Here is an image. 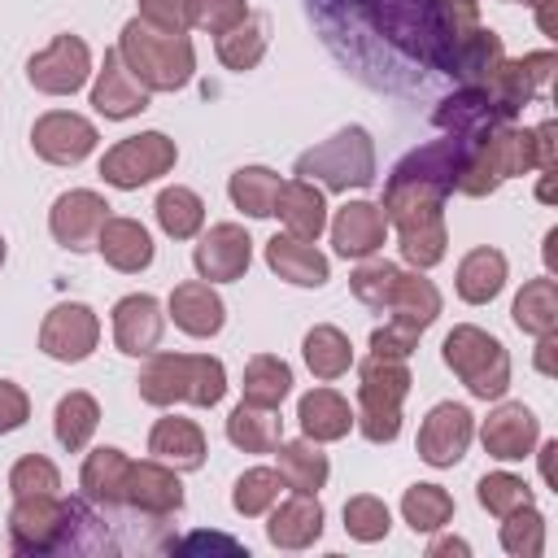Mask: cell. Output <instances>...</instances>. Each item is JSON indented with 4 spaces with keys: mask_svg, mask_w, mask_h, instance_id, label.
Segmentation results:
<instances>
[{
    "mask_svg": "<svg viewBox=\"0 0 558 558\" xmlns=\"http://www.w3.org/2000/svg\"><path fill=\"white\" fill-rule=\"evenodd\" d=\"M61 488V471L44 458V453H26L13 462L9 471V493L13 497H35V493H57Z\"/></svg>",
    "mask_w": 558,
    "mask_h": 558,
    "instance_id": "cell-49",
    "label": "cell"
},
{
    "mask_svg": "<svg viewBox=\"0 0 558 558\" xmlns=\"http://www.w3.org/2000/svg\"><path fill=\"white\" fill-rule=\"evenodd\" d=\"M301 357H305V366L314 371V379H340V375L353 366V344H349V336H344L340 327L318 323V327L305 331Z\"/></svg>",
    "mask_w": 558,
    "mask_h": 558,
    "instance_id": "cell-37",
    "label": "cell"
},
{
    "mask_svg": "<svg viewBox=\"0 0 558 558\" xmlns=\"http://www.w3.org/2000/svg\"><path fill=\"white\" fill-rule=\"evenodd\" d=\"M100 344V318L92 305L83 301H61L44 314V327H39V349L52 357V362H87Z\"/></svg>",
    "mask_w": 558,
    "mask_h": 558,
    "instance_id": "cell-11",
    "label": "cell"
},
{
    "mask_svg": "<svg viewBox=\"0 0 558 558\" xmlns=\"http://www.w3.org/2000/svg\"><path fill=\"white\" fill-rule=\"evenodd\" d=\"M227 440H231L235 449H244V453H270V449L283 440L279 410L240 401V405L227 414Z\"/></svg>",
    "mask_w": 558,
    "mask_h": 558,
    "instance_id": "cell-36",
    "label": "cell"
},
{
    "mask_svg": "<svg viewBox=\"0 0 558 558\" xmlns=\"http://www.w3.org/2000/svg\"><path fill=\"white\" fill-rule=\"evenodd\" d=\"M501 549L514 558H541L545 554V514L536 506H519L501 519Z\"/></svg>",
    "mask_w": 558,
    "mask_h": 558,
    "instance_id": "cell-46",
    "label": "cell"
},
{
    "mask_svg": "<svg viewBox=\"0 0 558 558\" xmlns=\"http://www.w3.org/2000/svg\"><path fill=\"white\" fill-rule=\"evenodd\" d=\"M371 22L401 44L405 52L423 57V61H440V31H436V9L432 0H362Z\"/></svg>",
    "mask_w": 558,
    "mask_h": 558,
    "instance_id": "cell-10",
    "label": "cell"
},
{
    "mask_svg": "<svg viewBox=\"0 0 558 558\" xmlns=\"http://www.w3.org/2000/svg\"><path fill=\"white\" fill-rule=\"evenodd\" d=\"M554 65H558V57L549 52V48H541V52H527V57H519V61H501L497 70H493V78L484 83V92L501 105V113L506 118H514L545 83H549V74H554Z\"/></svg>",
    "mask_w": 558,
    "mask_h": 558,
    "instance_id": "cell-17",
    "label": "cell"
},
{
    "mask_svg": "<svg viewBox=\"0 0 558 558\" xmlns=\"http://www.w3.org/2000/svg\"><path fill=\"white\" fill-rule=\"evenodd\" d=\"M92 74V48L78 35H57L26 61V78L44 96H74Z\"/></svg>",
    "mask_w": 558,
    "mask_h": 558,
    "instance_id": "cell-12",
    "label": "cell"
},
{
    "mask_svg": "<svg viewBox=\"0 0 558 558\" xmlns=\"http://www.w3.org/2000/svg\"><path fill=\"white\" fill-rule=\"evenodd\" d=\"M440 554H458V558H466V554H471V545H466V541H458V536H436V541L427 545V558H440Z\"/></svg>",
    "mask_w": 558,
    "mask_h": 558,
    "instance_id": "cell-58",
    "label": "cell"
},
{
    "mask_svg": "<svg viewBox=\"0 0 558 558\" xmlns=\"http://www.w3.org/2000/svg\"><path fill=\"white\" fill-rule=\"evenodd\" d=\"M96 423H100V405H96L92 392H78V388L65 392V397L57 401V410H52V432H57L61 449H70V453L92 440Z\"/></svg>",
    "mask_w": 558,
    "mask_h": 558,
    "instance_id": "cell-42",
    "label": "cell"
},
{
    "mask_svg": "<svg viewBox=\"0 0 558 558\" xmlns=\"http://www.w3.org/2000/svg\"><path fill=\"white\" fill-rule=\"evenodd\" d=\"M432 118H436V126H440L445 135H453V140H462V144H475V140L488 135L493 126L510 122V118L501 113V105H497L484 87H466V83H462V92L445 96Z\"/></svg>",
    "mask_w": 558,
    "mask_h": 558,
    "instance_id": "cell-19",
    "label": "cell"
},
{
    "mask_svg": "<svg viewBox=\"0 0 558 558\" xmlns=\"http://www.w3.org/2000/svg\"><path fill=\"white\" fill-rule=\"evenodd\" d=\"M506 61V48H501V35L488 31V26H471L440 61L445 74H458L466 87H484L493 78V70Z\"/></svg>",
    "mask_w": 558,
    "mask_h": 558,
    "instance_id": "cell-25",
    "label": "cell"
},
{
    "mask_svg": "<svg viewBox=\"0 0 558 558\" xmlns=\"http://www.w3.org/2000/svg\"><path fill=\"white\" fill-rule=\"evenodd\" d=\"M279 458V475H283V488L292 493H318L327 484V453L318 449V440L301 436V440H279L270 449Z\"/></svg>",
    "mask_w": 558,
    "mask_h": 558,
    "instance_id": "cell-35",
    "label": "cell"
},
{
    "mask_svg": "<svg viewBox=\"0 0 558 558\" xmlns=\"http://www.w3.org/2000/svg\"><path fill=\"white\" fill-rule=\"evenodd\" d=\"M148 96H153V92H144V87L135 83V74L122 65L118 48H109V52H105V65L96 70V83H92V109H96L100 118L126 122V118H135V113L148 109Z\"/></svg>",
    "mask_w": 558,
    "mask_h": 558,
    "instance_id": "cell-21",
    "label": "cell"
},
{
    "mask_svg": "<svg viewBox=\"0 0 558 558\" xmlns=\"http://www.w3.org/2000/svg\"><path fill=\"white\" fill-rule=\"evenodd\" d=\"M296 179L323 183L331 192H349V187H366L375 179V144L362 126H344L331 140L314 144L310 153L296 157Z\"/></svg>",
    "mask_w": 558,
    "mask_h": 558,
    "instance_id": "cell-7",
    "label": "cell"
},
{
    "mask_svg": "<svg viewBox=\"0 0 558 558\" xmlns=\"http://www.w3.org/2000/svg\"><path fill=\"white\" fill-rule=\"evenodd\" d=\"M126 471H131V458L113 445H100L83 458L78 484L96 506H122L126 501Z\"/></svg>",
    "mask_w": 558,
    "mask_h": 558,
    "instance_id": "cell-34",
    "label": "cell"
},
{
    "mask_svg": "<svg viewBox=\"0 0 558 558\" xmlns=\"http://www.w3.org/2000/svg\"><path fill=\"white\" fill-rule=\"evenodd\" d=\"M266 57V26H262V17H244V22H235L231 31H222L218 35V61L227 65V70H253L257 61Z\"/></svg>",
    "mask_w": 558,
    "mask_h": 558,
    "instance_id": "cell-43",
    "label": "cell"
},
{
    "mask_svg": "<svg viewBox=\"0 0 558 558\" xmlns=\"http://www.w3.org/2000/svg\"><path fill=\"white\" fill-rule=\"evenodd\" d=\"M554 349H558V331L536 336V371L541 375H554Z\"/></svg>",
    "mask_w": 558,
    "mask_h": 558,
    "instance_id": "cell-56",
    "label": "cell"
},
{
    "mask_svg": "<svg viewBox=\"0 0 558 558\" xmlns=\"http://www.w3.org/2000/svg\"><path fill=\"white\" fill-rule=\"evenodd\" d=\"M558 122H541L536 131H532V140H536V170H554L558 166Z\"/></svg>",
    "mask_w": 558,
    "mask_h": 558,
    "instance_id": "cell-55",
    "label": "cell"
},
{
    "mask_svg": "<svg viewBox=\"0 0 558 558\" xmlns=\"http://www.w3.org/2000/svg\"><path fill=\"white\" fill-rule=\"evenodd\" d=\"M118 57L135 74L144 92H179L196 74V48L187 35H166L153 31L148 22L131 17L118 35Z\"/></svg>",
    "mask_w": 558,
    "mask_h": 558,
    "instance_id": "cell-2",
    "label": "cell"
},
{
    "mask_svg": "<svg viewBox=\"0 0 558 558\" xmlns=\"http://www.w3.org/2000/svg\"><path fill=\"white\" fill-rule=\"evenodd\" d=\"M240 388H244V401L266 405V410H279L283 397L292 392V366L283 357H275V353H257V357H248Z\"/></svg>",
    "mask_w": 558,
    "mask_h": 558,
    "instance_id": "cell-39",
    "label": "cell"
},
{
    "mask_svg": "<svg viewBox=\"0 0 558 558\" xmlns=\"http://www.w3.org/2000/svg\"><path fill=\"white\" fill-rule=\"evenodd\" d=\"M388 527H392V514H388V506H384L379 497L357 493V497H349V501H344V532H349L353 541H362V545L384 541V536H388Z\"/></svg>",
    "mask_w": 558,
    "mask_h": 558,
    "instance_id": "cell-47",
    "label": "cell"
},
{
    "mask_svg": "<svg viewBox=\"0 0 558 558\" xmlns=\"http://www.w3.org/2000/svg\"><path fill=\"white\" fill-rule=\"evenodd\" d=\"M510 318H514V327L527 331V336L558 331V283H554L549 275L527 279L523 292H519L514 305H510Z\"/></svg>",
    "mask_w": 558,
    "mask_h": 558,
    "instance_id": "cell-38",
    "label": "cell"
},
{
    "mask_svg": "<svg viewBox=\"0 0 558 558\" xmlns=\"http://www.w3.org/2000/svg\"><path fill=\"white\" fill-rule=\"evenodd\" d=\"M74 514H78L74 501H61L57 493L17 497V506L9 514V541L17 554H52L70 541Z\"/></svg>",
    "mask_w": 558,
    "mask_h": 558,
    "instance_id": "cell-9",
    "label": "cell"
},
{
    "mask_svg": "<svg viewBox=\"0 0 558 558\" xmlns=\"http://www.w3.org/2000/svg\"><path fill=\"white\" fill-rule=\"evenodd\" d=\"M196 545H218V549H235V541H231V536H205V532H201V536H192V541H183L179 549H196Z\"/></svg>",
    "mask_w": 558,
    "mask_h": 558,
    "instance_id": "cell-60",
    "label": "cell"
},
{
    "mask_svg": "<svg viewBox=\"0 0 558 558\" xmlns=\"http://www.w3.org/2000/svg\"><path fill=\"white\" fill-rule=\"evenodd\" d=\"M148 453H153L157 462L174 466V471H196L209 449H205L201 423H192V418H183V414H166V418H157L153 432H148Z\"/></svg>",
    "mask_w": 558,
    "mask_h": 558,
    "instance_id": "cell-29",
    "label": "cell"
},
{
    "mask_svg": "<svg viewBox=\"0 0 558 558\" xmlns=\"http://www.w3.org/2000/svg\"><path fill=\"white\" fill-rule=\"evenodd\" d=\"M523 4L536 9V26L545 35H558V0H523Z\"/></svg>",
    "mask_w": 558,
    "mask_h": 558,
    "instance_id": "cell-57",
    "label": "cell"
},
{
    "mask_svg": "<svg viewBox=\"0 0 558 558\" xmlns=\"http://www.w3.org/2000/svg\"><path fill=\"white\" fill-rule=\"evenodd\" d=\"M527 170H536V140H532V131L501 122L488 135H480L475 144H466V161L458 170V192L462 196H488L506 179H519Z\"/></svg>",
    "mask_w": 558,
    "mask_h": 558,
    "instance_id": "cell-4",
    "label": "cell"
},
{
    "mask_svg": "<svg viewBox=\"0 0 558 558\" xmlns=\"http://www.w3.org/2000/svg\"><path fill=\"white\" fill-rule=\"evenodd\" d=\"M4 253H9V248H4V235H0V266H4Z\"/></svg>",
    "mask_w": 558,
    "mask_h": 558,
    "instance_id": "cell-61",
    "label": "cell"
},
{
    "mask_svg": "<svg viewBox=\"0 0 558 558\" xmlns=\"http://www.w3.org/2000/svg\"><path fill=\"white\" fill-rule=\"evenodd\" d=\"M440 357L466 384L471 397H480V401L506 397V388H510V353L484 327H471V323L453 327L445 336V344H440Z\"/></svg>",
    "mask_w": 558,
    "mask_h": 558,
    "instance_id": "cell-6",
    "label": "cell"
},
{
    "mask_svg": "<svg viewBox=\"0 0 558 558\" xmlns=\"http://www.w3.org/2000/svg\"><path fill=\"white\" fill-rule=\"evenodd\" d=\"M401 514L414 532H440L453 519V497L440 484H410L401 497Z\"/></svg>",
    "mask_w": 558,
    "mask_h": 558,
    "instance_id": "cell-44",
    "label": "cell"
},
{
    "mask_svg": "<svg viewBox=\"0 0 558 558\" xmlns=\"http://www.w3.org/2000/svg\"><path fill=\"white\" fill-rule=\"evenodd\" d=\"M480 440L488 449V458L497 462H519L536 449L541 440V418L523 405V401H501L497 410H488V418L480 423Z\"/></svg>",
    "mask_w": 558,
    "mask_h": 558,
    "instance_id": "cell-18",
    "label": "cell"
},
{
    "mask_svg": "<svg viewBox=\"0 0 558 558\" xmlns=\"http://www.w3.org/2000/svg\"><path fill=\"white\" fill-rule=\"evenodd\" d=\"M96 144H100L96 126L74 109H48L31 126V148L52 166H78L83 157L96 153Z\"/></svg>",
    "mask_w": 558,
    "mask_h": 558,
    "instance_id": "cell-14",
    "label": "cell"
},
{
    "mask_svg": "<svg viewBox=\"0 0 558 558\" xmlns=\"http://www.w3.org/2000/svg\"><path fill=\"white\" fill-rule=\"evenodd\" d=\"M140 401L148 405H218L227 392V366L209 353H148V366L140 371Z\"/></svg>",
    "mask_w": 558,
    "mask_h": 558,
    "instance_id": "cell-3",
    "label": "cell"
},
{
    "mask_svg": "<svg viewBox=\"0 0 558 558\" xmlns=\"http://www.w3.org/2000/svg\"><path fill=\"white\" fill-rule=\"evenodd\" d=\"M96 253H100L113 270L140 275V270L153 266V235H148V227L135 222V218H113V214H109L105 227H100V235H96Z\"/></svg>",
    "mask_w": 558,
    "mask_h": 558,
    "instance_id": "cell-28",
    "label": "cell"
},
{
    "mask_svg": "<svg viewBox=\"0 0 558 558\" xmlns=\"http://www.w3.org/2000/svg\"><path fill=\"white\" fill-rule=\"evenodd\" d=\"M248 262H253V240L240 222H214L192 253V266L205 283H231L248 270Z\"/></svg>",
    "mask_w": 558,
    "mask_h": 558,
    "instance_id": "cell-16",
    "label": "cell"
},
{
    "mask_svg": "<svg viewBox=\"0 0 558 558\" xmlns=\"http://www.w3.org/2000/svg\"><path fill=\"white\" fill-rule=\"evenodd\" d=\"M170 318H174L179 331H187V336H196V340H209V336L222 331L227 305H222V296L214 292V283L187 279V283H179V288L170 292Z\"/></svg>",
    "mask_w": 558,
    "mask_h": 558,
    "instance_id": "cell-26",
    "label": "cell"
},
{
    "mask_svg": "<svg viewBox=\"0 0 558 558\" xmlns=\"http://www.w3.org/2000/svg\"><path fill=\"white\" fill-rule=\"evenodd\" d=\"M126 506H135L144 514H174V510H183L179 471L157 462V458L131 462V471H126Z\"/></svg>",
    "mask_w": 558,
    "mask_h": 558,
    "instance_id": "cell-24",
    "label": "cell"
},
{
    "mask_svg": "<svg viewBox=\"0 0 558 558\" xmlns=\"http://www.w3.org/2000/svg\"><path fill=\"white\" fill-rule=\"evenodd\" d=\"M466 161V144L445 135L414 153H405L384 183V218L397 227V248L414 270H432L445 257V201L458 192V170Z\"/></svg>",
    "mask_w": 558,
    "mask_h": 558,
    "instance_id": "cell-1",
    "label": "cell"
},
{
    "mask_svg": "<svg viewBox=\"0 0 558 558\" xmlns=\"http://www.w3.org/2000/svg\"><path fill=\"white\" fill-rule=\"evenodd\" d=\"M384 314L397 323H410L414 331H427L440 318V292L423 270H397L392 292L384 301Z\"/></svg>",
    "mask_w": 558,
    "mask_h": 558,
    "instance_id": "cell-30",
    "label": "cell"
},
{
    "mask_svg": "<svg viewBox=\"0 0 558 558\" xmlns=\"http://www.w3.org/2000/svg\"><path fill=\"white\" fill-rule=\"evenodd\" d=\"M270 523H266V536L275 549H305L323 536V501L318 493H292L288 501H275L270 510Z\"/></svg>",
    "mask_w": 558,
    "mask_h": 558,
    "instance_id": "cell-23",
    "label": "cell"
},
{
    "mask_svg": "<svg viewBox=\"0 0 558 558\" xmlns=\"http://www.w3.org/2000/svg\"><path fill=\"white\" fill-rule=\"evenodd\" d=\"M161 331H166V314H161V301L148 296V292H131L113 305V344L131 357H148L157 353L161 344Z\"/></svg>",
    "mask_w": 558,
    "mask_h": 558,
    "instance_id": "cell-20",
    "label": "cell"
},
{
    "mask_svg": "<svg viewBox=\"0 0 558 558\" xmlns=\"http://www.w3.org/2000/svg\"><path fill=\"white\" fill-rule=\"evenodd\" d=\"M397 270H401V266H392V262H366V257H362V266L349 275V288H353V296H357L362 305H371V310L384 314V301H388V292H392Z\"/></svg>",
    "mask_w": 558,
    "mask_h": 558,
    "instance_id": "cell-51",
    "label": "cell"
},
{
    "mask_svg": "<svg viewBox=\"0 0 558 558\" xmlns=\"http://www.w3.org/2000/svg\"><path fill=\"white\" fill-rule=\"evenodd\" d=\"M140 22H148L153 31H166V35H187V9L183 0H140Z\"/></svg>",
    "mask_w": 558,
    "mask_h": 558,
    "instance_id": "cell-53",
    "label": "cell"
},
{
    "mask_svg": "<svg viewBox=\"0 0 558 558\" xmlns=\"http://www.w3.org/2000/svg\"><path fill=\"white\" fill-rule=\"evenodd\" d=\"M266 266L296 288H323L331 279V262L314 248V240H296L288 231L266 240Z\"/></svg>",
    "mask_w": 558,
    "mask_h": 558,
    "instance_id": "cell-27",
    "label": "cell"
},
{
    "mask_svg": "<svg viewBox=\"0 0 558 558\" xmlns=\"http://www.w3.org/2000/svg\"><path fill=\"white\" fill-rule=\"evenodd\" d=\"M296 423L310 440L327 445V440H344L349 427H353V410L349 401L336 392V388H310L301 401H296Z\"/></svg>",
    "mask_w": 558,
    "mask_h": 558,
    "instance_id": "cell-32",
    "label": "cell"
},
{
    "mask_svg": "<svg viewBox=\"0 0 558 558\" xmlns=\"http://www.w3.org/2000/svg\"><path fill=\"white\" fill-rule=\"evenodd\" d=\"M410 392V366L401 357H366L357 366V410L353 427L371 445H392L401 432V401Z\"/></svg>",
    "mask_w": 558,
    "mask_h": 558,
    "instance_id": "cell-5",
    "label": "cell"
},
{
    "mask_svg": "<svg viewBox=\"0 0 558 558\" xmlns=\"http://www.w3.org/2000/svg\"><path fill=\"white\" fill-rule=\"evenodd\" d=\"M554 453H558V440H545L541 445V475H545V484H554Z\"/></svg>",
    "mask_w": 558,
    "mask_h": 558,
    "instance_id": "cell-59",
    "label": "cell"
},
{
    "mask_svg": "<svg viewBox=\"0 0 558 558\" xmlns=\"http://www.w3.org/2000/svg\"><path fill=\"white\" fill-rule=\"evenodd\" d=\"M153 214H157V227H161L170 240H192V235L205 227V201H201L192 187H183V183L161 187Z\"/></svg>",
    "mask_w": 558,
    "mask_h": 558,
    "instance_id": "cell-41",
    "label": "cell"
},
{
    "mask_svg": "<svg viewBox=\"0 0 558 558\" xmlns=\"http://www.w3.org/2000/svg\"><path fill=\"white\" fill-rule=\"evenodd\" d=\"M279 187H283V179L275 170H266V166H240L231 174V183H227L231 205L244 209L248 218H270L275 201H279Z\"/></svg>",
    "mask_w": 558,
    "mask_h": 558,
    "instance_id": "cell-40",
    "label": "cell"
},
{
    "mask_svg": "<svg viewBox=\"0 0 558 558\" xmlns=\"http://www.w3.org/2000/svg\"><path fill=\"white\" fill-rule=\"evenodd\" d=\"M418 336H423V331H414L410 323L388 318L384 327L371 331V353H375V357H401V362H405V357L418 349Z\"/></svg>",
    "mask_w": 558,
    "mask_h": 558,
    "instance_id": "cell-52",
    "label": "cell"
},
{
    "mask_svg": "<svg viewBox=\"0 0 558 558\" xmlns=\"http://www.w3.org/2000/svg\"><path fill=\"white\" fill-rule=\"evenodd\" d=\"M279 493H283V475H279V471H270V466H248V471L235 480V488H231V506H235V514L257 519V514H266V510L279 501Z\"/></svg>",
    "mask_w": 558,
    "mask_h": 558,
    "instance_id": "cell-45",
    "label": "cell"
},
{
    "mask_svg": "<svg viewBox=\"0 0 558 558\" xmlns=\"http://www.w3.org/2000/svg\"><path fill=\"white\" fill-rule=\"evenodd\" d=\"M475 436V414L458 401H440L427 410L423 427H418V458L427 466H453L466 458Z\"/></svg>",
    "mask_w": 558,
    "mask_h": 558,
    "instance_id": "cell-15",
    "label": "cell"
},
{
    "mask_svg": "<svg viewBox=\"0 0 558 558\" xmlns=\"http://www.w3.org/2000/svg\"><path fill=\"white\" fill-rule=\"evenodd\" d=\"M105 218H109V201H105L100 192H92V187H70V192H61V196L52 201V209H48V231H52V240H57L61 248L87 253V248H96V235H100Z\"/></svg>",
    "mask_w": 558,
    "mask_h": 558,
    "instance_id": "cell-13",
    "label": "cell"
},
{
    "mask_svg": "<svg viewBox=\"0 0 558 558\" xmlns=\"http://www.w3.org/2000/svg\"><path fill=\"white\" fill-rule=\"evenodd\" d=\"M475 497H480V506H484L488 514H497V519H506V514L519 510V506H532V488H527L519 475H510V471L484 475V480L475 484Z\"/></svg>",
    "mask_w": 558,
    "mask_h": 558,
    "instance_id": "cell-48",
    "label": "cell"
},
{
    "mask_svg": "<svg viewBox=\"0 0 558 558\" xmlns=\"http://www.w3.org/2000/svg\"><path fill=\"white\" fill-rule=\"evenodd\" d=\"M183 9H187V31H209V35H222L248 17L244 0H183Z\"/></svg>",
    "mask_w": 558,
    "mask_h": 558,
    "instance_id": "cell-50",
    "label": "cell"
},
{
    "mask_svg": "<svg viewBox=\"0 0 558 558\" xmlns=\"http://www.w3.org/2000/svg\"><path fill=\"white\" fill-rule=\"evenodd\" d=\"M275 214L288 227V235H296V240H318L327 231V201H323L318 183H310V179H288L279 187Z\"/></svg>",
    "mask_w": 558,
    "mask_h": 558,
    "instance_id": "cell-31",
    "label": "cell"
},
{
    "mask_svg": "<svg viewBox=\"0 0 558 558\" xmlns=\"http://www.w3.org/2000/svg\"><path fill=\"white\" fill-rule=\"evenodd\" d=\"M453 283H458V296H462L466 305H488V301L506 288V253L493 248V244L471 248V253L458 262Z\"/></svg>",
    "mask_w": 558,
    "mask_h": 558,
    "instance_id": "cell-33",
    "label": "cell"
},
{
    "mask_svg": "<svg viewBox=\"0 0 558 558\" xmlns=\"http://www.w3.org/2000/svg\"><path fill=\"white\" fill-rule=\"evenodd\" d=\"M26 418H31V397L13 379H0V436L17 432Z\"/></svg>",
    "mask_w": 558,
    "mask_h": 558,
    "instance_id": "cell-54",
    "label": "cell"
},
{
    "mask_svg": "<svg viewBox=\"0 0 558 558\" xmlns=\"http://www.w3.org/2000/svg\"><path fill=\"white\" fill-rule=\"evenodd\" d=\"M174 161H179V148H174L170 135H161V131H140V135L118 140V144L100 157V179H105L109 187L135 192V187L161 179Z\"/></svg>",
    "mask_w": 558,
    "mask_h": 558,
    "instance_id": "cell-8",
    "label": "cell"
},
{
    "mask_svg": "<svg viewBox=\"0 0 558 558\" xmlns=\"http://www.w3.org/2000/svg\"><path fill=\"white\" fill-rule=\"evenodd\" d=\"M384 235H388V218L375 201H349L336 209L331 218V244L340 257H375L384 248Z\"/></svg>",
    "mask_w": 558,
    "mask_h": 558,
    "instance_id": "cell-22",
    "label": "cell"
}]
</instances>
